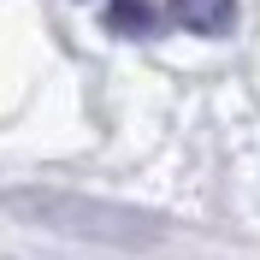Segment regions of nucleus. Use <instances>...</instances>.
<instances>
[{"instance_id": "3", "label": "nucleus", "mask_w": 260, "mask_h": 260, "mask_svg": "<svg viewBox=\"0 0 260 260\" xmlns=\"http://www.w3.org/2000/svg\"><path fill=\"white\" fill-rule=\"evenodd\" d=\"M154 24H160V12H154L148 0H113V6H107V30L113 36H148Z\"/></svg>"}, {"instance_id": "2", "label": "nucleus", "mask_w": 260, "mask_h": 260, "mask_svg": "<svg viewBox=\"0 0 260 260\" xmlns=\"http://www.w3.org/2000/svg\"><path fill=\"white\" fill-rule=\"evenodd\" d=\"M172 18L195 36H225L237 18V0H172Z\"/></svg>"}, {"instance_id": "1", "label": "nucleus", "mask_w": 260, "mask_h": 260, "mask_svg": "<svg viewBox=\"0 0 260 260\" xmlns=\"http://www.w3.org/2000/svg\"><path fill=\"white\" fill-rule=\"evenodd\" d=\"M18 207L42 213L48 225L59 231H77V237H101V243H142L148 231H130L136 219L130 213H113V207H95V201H59V195H30V201H18Z\"/></svg>"}]
</instances>
